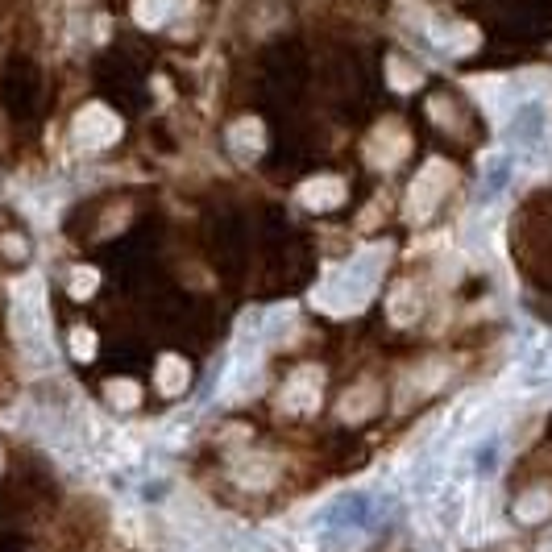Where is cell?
Returning <instances> with one entry per match:
<instances>
[{
	"instance_id": "cell-1",
	"label": "cell",
	"mask_w": 552,
	"mask_h": 552,
	"mask_svg": "<svg viewBox=\"0 0 552 552\" xmlns=\"http://www.w3.org/2000/svg\"><path fill=\"white\" fill-rule=\"evenodd\" d=\"M386 262H391V245H366V250H357L349 262L324 274V283L312 291V308L324 316H337V320L362 312L382 283Z\"/></svg>"
},
{
	"instance_id": "cell-2",
	"label": "cell",
	"mask_w": 552,
	"mask_h": 552,
	"mask_svg": "<svg viewBox=\"0 0 552 552\" xmlns=\"http://www.w3.org/2000/svg\"><path fill=\"white\" fill-rule=\"evenodd\" d=\"M13 337L21 357L34 370H54L59 353H54V337H50V308H46V279L42 274H25L13 287Z\"/></svg>"
},
{
	"instance_id": "cell-3",
	"label": "cell",
	"mask_w": 552,
	"mask_h": 552,
	"mask_svg": "<svg viewBox=\"0 0 552 552\" xmlns=\"http://www.w3.org/2000/svg\"><path fill=\"white\" fill-rule=\"evenodd\" d=\"M503 125H507V142H511L515 158H540V154L548 150L552 121H548V104H544V96L519 100Z\"/></svg>"
},
{
	"instance_id": "cell-4",
	"label": "cell",
	"mask_w": 552,
	"mask_h": 552,
	"mask_svg": "<svg viewBox=\"0 0 552 552\" xmlns=\"http://www.w3.org/2000/svg\"><path fill=\"white\" fill-rule=\"evenodd\" d=\"M453 167L445 158H428L424 167H420V175L411 179V187H407V204H403V216L411 220V225H424V220H432L436 216V208H440V200L449 196V187H453Z\"/></svg>"
},
{
	"instance_id": "cell-5",
	"label": "cell",
	"mask_w": 552,
	"mask_h": 552,
	"mask_svg": "<svg viewBox=\"0 0 552 552\" xmlns=\"http://www.w3.org/2000/svg\"><path fill=\"white\" fill-rule=\"evenodd\" d=\"M262 362H266V345H254V341H233V353H229L225 378H220V386H216L220 403H245L250 395H258Z\"/></svg>"
},
{
	"instance_id": "cell-6",
	"label": "cell",
	"mask_w": 552,
	"mask_h": 552,
	"mask_svg": "<svg viewBox=\"0 0 552 552\" xmlns=\"http://www.w3.org/2000/svg\"><path fill=\"white\" fill-rule=\"evenodd\" d=\"M71 137L79 150H108L121 137V117L108 104H84L71 121Z\"/></svg>"
},
{
	"instance_id": "cell-7",
	"label": "cell",
	"mask_w": 552,
	"mask_h": 552,
	"mask_svg": "<svg viewBox=\"0 0 552 552\" xmlns=\"http://www.w3.org/2000/svg\"><path fill=\"white\" fill-rule=\"evenodd\" d=\"M324 399V370L320 366H295L279 391V407L287 416H312Z\"/></svg>"
},
{
	"instance_id": "cell-8",
	"label": "cell",
	"mask_w": 552,
	"mask_h": 552,
	"mask_svg": "<svg viewBox=\"0 0 552 552\" xmlns=\"http://www.w3.org/2000/svg\"><path fill=\"white\" fill-rule=\"evenodd\" d=\"M411 154V133L399 121H382L370 137H366V162L378 171H391Z\"/></svg>"
},
{
	"instance_id": "cell-9",
	"label": "cell",
	"mask_w": 552,
	"mask_h": 552,
	"mask_svg": "<svg viewBox=\"0 0 552 552\" xmlns=\"http://www.w3.org/2000/svg\"><path fill=\"white\" fill-rule=\"evenodd\" d=\"M229 478L241 490H270L274 478H279V461L262 449H241L229 457Z\"/></svg>"
},
{
	"instance_id": "cell-10",
	"label": "cell",
	"mask_w": 552,
	"mask_h": 552,
	"mask_svg": "<svg viewBox=\"0 0 552 552\" xmlns=\"http://www.w3.org/2000/svg\"><path fill=\"white\" fill-rule=\"evenodd\" d=\"M449 378H453V366H449V362H436V357H432V362L416 366V370H411V374L399 382L395 407H399V411H407V407L416 403V399H424V395H436V391H440V386H445Z\"/></svg>"
},
{
	"instance_id": "cell-11",
	"label": "cell",
	"mask_w": 552,
	"mask_h": 552,
	"mask_svg": "<svg viewBox=\"0 0 552 552\" xmlns=\"http://www.w3.org/2000/svg\"><path fill=\"white\" fill-rule=\"evenodd\" d=\"M349 200V187L341 175H316L299 187V204L308 208V212H333Z\"/></svg>"
},
{
	"instance_id": "cell-12",
	"label": "cell",
	"mask_w": 552,
	"mask_h": 552,
	"mask_svg": "<svg viewBox=\"0 0 552 552\" xmlns=\"http://www.w3.org/2000/svg\"><path fill=\"white\" fill-rule=\"evenodd\" d=\"M225 146H229V154L241 158V162L258 158V154L266 150V125H262L258 117H241V121H233V125L225 129Z\"/></svg>"
},
{
	"instance_id": "cell-13",
	"label": "cell",
	"mask_w": 552,
	"mask_h": 552,
	"mask_svg": "<svg viewBox=\"0 0 552 552\" xmlns=\"http://www.w3.org/2000/svg\"><path fill=\"white\" fill-rule=\"evenodd\" d=\"M378 403H382V386L366 378V382L349 386V391L341 395V403H337V416H341L345 424H362V420H370L374 411H378Z\"/></svg>"
},
{
	"instance_id": "cell-14",
	"label": "cell",
	"mask_w": 552,
	"mask_h": 552,
	"mask_svg": "<svg viewBox=\"0 0 552 552\" xmlns=\"http://www.w3.org/2000/svg\"><path fill=\"white\" fill-rule=\"evenodd\" d=\"M386 316H391V324H399V328L416 324L424 316V291L416 283H395L386 291Z\"/></svg>"
},
{
	"instance_id": "cell-15",
	"label": "cell",
	"mask_w": 552,
	"mask_h": 552,
	"mask_svg": "<svg viewBox=\"0 0 552 552\" xmlns=\"http://www.w3.org/2000/svg\"><path fill=\"white\" fill-rule=\"evenodd\" d=\"M428 38L445 50V54H469V50H478V30L474 25H465V21H453V25H424Z\"/></svg>"
},
{
	"instance_id": "cell-16",
	"label": "cell",
	"mask_w": 552,
	"mask_h": 552,
	"mask_svg": "<svg viewBox=\"0 0 552 552\" xmlns=\"http://www.w3.org/2000/svg\"><path fill=\"white\" fill-rule=\"evenodd\" d=\"M187 382H191V366L183 362L179 353H162L158 362H154V386L162 395H179L187 391Z\"/></svg>"
},
{
	"instance_id": "cell-17",
	"label": "cell",
	"mask_w": 552,
	"mask_h": 552,
	"mask_svg": "<svg viewBox=\"0 0 552 552\" xmlns=\"http://www.w3.org/2000/svg\"><path fill=\"white\" fill-rule=\"evenodd\" d=\"M187 9V0H133V17L146 25V30H162L175 13Z\"/></svg>"
},
{
	"instance_id": "cell-18",
	"label": "cell",
	"mask_w": 552,
	"mask_h": 552,
	"mask_svg": "<svg viewBox=\"0 0 552 552\" xmlns=\"http://www.w3.org/2000/svg\"><path fill=\"white\" fill-rule=\"evenodd\" d=\"M515 519L519 523H544V519H552V490L528 486V490L519 494V503H515Z\"/></svg>"
},
{
	"instance_id": "cell-19",
	"label": "cell",
	"mask_w": 552,
	"mask_h": 552,
	"mask_svg": "<svg viewBox=\"0 0 552 552\" xmlns=\"http://www.w3.org/2000/svg\"><path fill=\"white\" fill-rule=\"evenodd\" d=\"M104 399L113 411H137L142 407V386H137L133 378H113L104 386Z\"/></svg>"
},
{
	"instance_id": "cell-20",
	"label": "cell",
	"mask_w": 552,
	"mask_h": 552,
	"mask_svg": "<svg viewBox=\"0 0 552 552\" xmlns=\"http://www.w3.org/2000/svg\"><path fill=\"white\" fill-rule=\"evenodd\" d=\"M420 67H411L403 54H391V59H386V84H391L395 92H416L420 88Z\"/></svg>"
},
{
	"instance_id": "cell-21",
	"label": "cell",
	"mask_w": 552,
	"mask_h": 552,
	"mask_svg": "<svg viewBox=\"0 0 552 552\" xmlns=\"http://www.w3.org/2000/svg\"><path fill=\"white\" fill-rule=\"evenodd\" d=\"M67 283H71V295H75V299H88V295L96 291V283H100V270H96V266H75Z\"/></svg>"
},
{
	"instance_id": "cell-22",
	"label": "cell",
	"mask_w": 552,
	"mask_h": 552,
	"mask_svg": "<svg viewBox=\"0 0 552 552\" xmlns=\"http://www.w3.org/2000/svg\"><path fill=\"white\" fill-rule=\"evenodd\" d=\"M71 353L79 357V362H92V357H96V333H92V328H84V324L71 328Z\"/></svg>"
},
{
	"instance_id": "cell-23",
	"label": "cell",
	"mask_w": 552,
	"mask_h": 552,
	"mask_svg": "<svg viewBox=\"0 0 552 552\" xmlns=\"http://www.w3.org/2000/svg\"><path fill=\"white\" fill-rule=\"evenodd\" d=\"M428 117L440 125V129H457V108L449 96H432L428 100Z\"/></svg>"
},
{
	"instance_id": "cell-24",
	"label": "cell",
	"mask_w": 552,
	"mask_h": 552,
	"mask_svg": "<svg viewBox=\"0 0 552 552\" xmlns=\"http://www.w3.org/2000/svg\"><path fill=\"white\" fill-rule=\"evenodd\" d=\"M0 250H5L9 258H25V241L21 237H5V241H0Z\"/></svg>"
},
{
	"instance_id": "cell-25",
	"label": "cell",
	"mask_w": 552,
	"mask_h": 552,
	"mask_svg": "<svg viewBox=\"0 0 552 552\" xmlns=\"http://www.w3.org/2000/svg\"><path fill=\"white\" fill-rule=\"evenodd\" d=\"M536 552H552V528L540 536V544H536Z\"/></svg>"
},
{
	"instance_id": "cell-26",
	"label": "cell",
	"mask_w": 552,
	"mask_h": 552,
	"mask_svg": "<svg viewBox=\"0 0 552 552\" xmlns=\"http://www.w3.org/2000/svg\"><path fill=\"white\" fill-rule=\"evenodd\" d=\"M0 469H5V453H0Z\"/></svg>"
}]
</instances>
